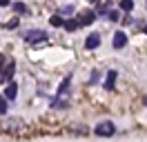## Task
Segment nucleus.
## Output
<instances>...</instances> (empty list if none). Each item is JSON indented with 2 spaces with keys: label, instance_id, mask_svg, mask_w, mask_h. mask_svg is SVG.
<instances>
[{
  "label": "nucleus",
  "instance_id": "nucleus-2",
  "mask_svg": "<svg viewBox=\"0 0 147 142\" xmlns=\"http://www.w3.org/2000/svg\"><path fill=\"white\" fill-rule=\"evenodd\" d=\"M94 133H96V135H100V138H109V135L116 133V127H114V122L105 120V122H98L96 127H94Z\"/></svg>",
  "mask_w": 147,
  "mask_h": 142
},
{
  "label": "nucleus",
  "instance_id": "nucleus-20",
  "mask_svg": "<svg viewBox=\"0 0 147 142\" xmlns=\"http://www.w3.org/2000/svg\"><path fill=\"white\" fill-rule=\"evenodd\" d=\"M11 5V0H0V7H9Z\"/></svg>",
  "mask_w": 147,
  "mask_h": 142
},
{
  "label": "nucleus",
  "instance_id": "nucleus-23",
  "mask_svg": "<svg viewBox=\"0 0 147 142\" xmlns=\"http://www.w3.org/2000/svg\"><path fill=\"white\" fill-rule=\"evenodd\" d=\"M145 102H147V98H145Z\"/></svg>",
  "mask_w": 147,
  "mask_h": 142
},
{
  "label": "nucleus",
  "instance_id": "nucleus-6",
  "mask_svg": "<svg viewBox=\"0 0 147 142\" xmlns=\"http://www.w3.org/2000/svg\"><path fill=\"white\" fill-rule=\"evenodd\" d=\"M94 20H96V13H94V11H83V13L78 16V25H80V27L92 25Z\"/></svg>",
  "mask_w": 147,
  "mask_h": 142
},
{
  "label": "nucleus",
  "instance_id": "nucleus-3",
  "mask_svg": "<svg viewBox=\"0 0 147 142\" xmlns=\"http://www.w3.org/2000/svg\"><path fill=\"white\" fill-rule=\"evenodd\" d=\"M22 38H25V42L36 44V42H45V40H47V33H45V31H40V29H31V31H27Z\"/></svg>",
  "mask_w": 147,
  "mask_h": 142
},
{
  "label": "nucleus",
  "instance_id": "nucleus-1",
  "mask_svg": "<svg viewBox=\"0 0 147 142\" xmlns=\"http://www.w3.org/2000/svg\"><path fill=\"white\" fill-rule=\"evenodd\" d=\"M69 82H71V76H67V78L63 80V84L58 87V93H56V98H54V102H51V107L65 109V107L69 104Z\"/></svg>",
  "mask_w": 147,
  "mask_h": 142
},
{
  "label": "nucleus",
  "instance_id": "nucleus-13",
  "mask_svg": "<svg viewBox=\"0 0 147 142\" xmlns=\"http://www.w3.org/2000/svg\"><path fill=\"white\" fill-rule=\"evenodd\" d=\"M120 9L123 11H131L134 9V0H120Z\"/></svg>",
  "mask_w": 147,
  "mask_h": 142
},
{
  "label": "nucleus",
  "instance_id": "nucleus-7",
  "mask_svg": "<svg viewBox=\"0 0 147 142\" xmlns=\"http://www.w3.org/2000/svg\"><path fill=\"white\" fill-rule=\"evenodd\" d=\"M22 129V120H7V124H2V131H11L16 133Z\"/></svg>",
  "mask_w": 147,
  "mask_h": 142
},
{
  "label": "nucleus",
  "instance_id": "nucleus-4",
  "mask_svg": "<svg viewBox=\"0 0 147 142\" xmlns=\"http://www.w3.org/2000/svg\"><path fill=\"white\" fill-rule=\"evenodd\" d=\"M13 73H16V64H13V60H7L5 71H0V82H7V80H11V78H13Z\"/></svg>",
  "mask_w": 147,
  "mask_h": 142
},
{
  "label": "nucleus",
  "instance_id": "nucleus-9",
  "mask_svg": "<svg viewBox=\"0 0 147 142\" xmlns=\"http://www.w3.org/2000/svg\"><path fill=\"white\" fill-rule=\"evenodd\" d=\"M116 76H118V73H116L114 69L107 71V78H105V89H114V84H116Z\"/></svg>",
  "mask_w": 147,
  "mask_h": 142
},
{
  "label": "nucleus",
  "instance_id": "nucleus-16",
  "mask_svg": "<svg viewBox=\"0 0 147 142\" xmlns=\"http://www.w3.org/2000/svg\"><path fill=\"white\" fill-rule=\"evenodd\" d=\"M109 20L116 22V20H118V11H109Z\"/></svg>",
  "mask_w": 147,
  "mask_h": 142
},
{
  "label": "nucleus",
  "instance_id": "nucleus-8",
  "mask_svg": "<svg viewBox=\"0 0 147 142\" xmlns=\"http://www.w3.org/2000/svg\"><path fill=\"white\" fill-rule=\"evenodd\" d=\"M98 44H100V36L98 33H92L87 40H85V47H87V49H96Z\"/></svg>",
  "mask_w": 147,
  "mask_h": 142
},
{
  "label": "nucleus",
  "instance_id": "nucleus-19",
  "mask_svg": "<svg viewBox=\"0 0 147 142\" xmlns=\"http://www.w3.org/2000/svg\"><path fill=\"white\" fill-rule=\"evenodd\" d=\"M96 80H98V73H96V71H94V73H92V78H89V82H92V84H94V82H96Z\"/></svg>",
  "mask_w": 147,
  "mask_h": 142
},
{
  "label": "nucleus",
  "instance_id": "nucleus-15",
  "mask_svg": "<svg viewBox=\"0 0 147 142\" xmlns=\"http://www.w3.org/2000/svg\"><path fill=\"white\" fill-rule=\"evenodd\" d=\"M0 113H7V98L0 96Z\"/></svg>",
  "mask_w": 147,
  "mask_h": 142
},
{
  "label": "nucleus",
  "instance_id": "nucleus-14",
  "mask_svg": "<svg viewBox=\"0 0 147 142\" xmlns=\"http://www.w3.org/2000/svg\"><path fill=\"white\" fill-rule=\"evenodd\" d=\"M13 9H16V13H29L27 5H22V2H16V5H13Z\"/></svg>",
  "mask_w": 147,
  "mask_h": 142
},
{
  "label": "nucleus",
  "instance_id": "nucleus-17",
  "mask_svg": "<svg viewBox=\"0 0 147 142\" xmlns=\"http://www.w3.org/2000/svg\"><path fill=\"white\" fill-rule=\"evenodd\" d=\"M5 64H7V58H5L2 53H0V71H2V67H5Z\"/></svg>",
  "mask_w": 147,
  "mask_h": 142
},
{
  "label": "nucleus",
  "instance_id": "nucleus-10",
  "mask_svg": "<svg viewBox=\"0 0 147 142\" xmlns=\"http://www.w3.org/2000/svg\"><path fill=\"white\" fill-rule=\"evenodd\" d=\"M5 96H7V100H13V98L18 96V84L9 82V87H7V91H5Z\"/></svg>",
  "mask_w": 147,
  "mask_h": 142
},
{
  "label": "nucleus",
  "instance_id": "nucleus-11",
  "mask_svg": "<svg viewBox=\"0 0 147 142\" xmlns=\"http://www.w3.org/2000/svg\"><path fill=\"white\" fill-rule=\"evenodd\" d=\"M49 22H51V27H63V25H65V20L60 18V13L51 16V18H49Z\"/></svg>",
  "mask_w": 147,
  "mask_h": 142
},
{
  "label": "nucleus",
  "instance_id": "nucleus-22",
  "mask_svg": "<svg viewBox=\"0 0 147 142\" xmlns=\"http://www.w3.org/2000/svg\"><path fill=\"white\" fill-rule=\"evenodd\" d=\"M143 31H145V33H147V25H145V27H143Z\"/></svg>",
  "mask_w": 147,
  "mask_h": 142
},
{
  "label": "nucleus",
  "instance_id": "nucleus-5",
  "mask_svg": "<svg viewBox=\"0 0 147 142\" xmlns=\"http://www.w3.org/2000/svg\"><path fill=\"white\" fill-rule=\"evenodd\" d=\"M111 44H114V49H123V47L127 44V33L116 31V33H114V40H111Z\"/></svg>",
  "mask_w": 147,
  "mask_h": 142
},
{
  "label": "nucleus",
  "instance_id": "nucleus-21",
  "mask_svg": "<svg viewBox=\"0 0 147 142\" xmlns=\"http://www.w3.org/2000/svg\"><path fill=\"white\" fill-rule=\"evenodd\" d=\"M89 2H92V5H98V2H100V0H89Z\"/></svg>",
  "mask_w": 147,
  "mask_h": 142
},
{
  "label": "nucleus",
  "instance_id": "nucleus-12",
  "mask_svg": "<svg viewBox=\"0 0 147 142\" xmlns=\"http://www.w3.org/2000/svg\"><path fill=\"white\" fill-rule=\"evenodd\" d=\"M63 27L67 29V31H76V29H78L80 25H78V20H67V22H65Z\"/></svg>",
  "mask_w": 147,
  "mask_h": 142
},
{
  "label": "nucleus",
  "instance_id": "nucleus-18",
  "mask_svg": "<svg viewBox=\"0 0 147 142\" xmlns=\"http://www.w3.org/2000/svg\"><path fill=\"white\" fill-rule=\"evenodd\" d=\"M16 25H18V20H11V22H7L5 27H7V29H11V27H16Z\"/></svg>",
  "mask_w": 147,
  "mask_h": 142
}]
</instances>
